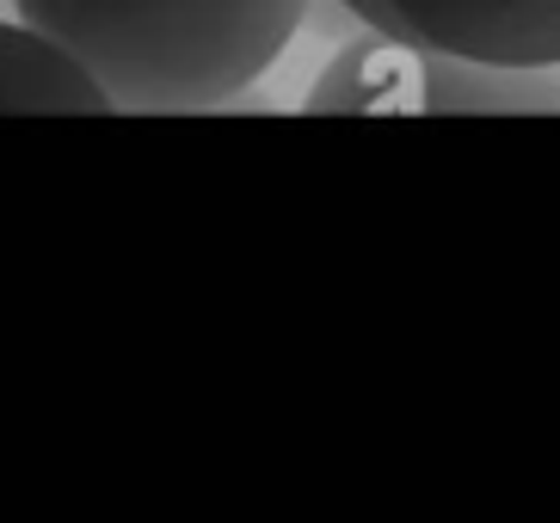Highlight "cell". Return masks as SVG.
I'll return each mask as SVG.
<instances>
[{"label":"cell","instance_id":"cell-1","mask_svg":"<svg viewBox=\"0 0 560 523\" xmlns=\"http://www.w3.org/2000/svg\"><path fill=\"white\" fill-rule=\"evenodd\" d=\"M93 74L105 112H215L278 62L308 0H13Z\"/></svg>","mask_w":560,"mask_h":523},{"label":"cell","instance_id":"cell-2","mask_svg":"<svg viewBox=\"0 0 560 523\" xmlns=\"http://www.w3.org/2000/svg\"><path fill=\"white\" fill-rule=\"evenodd\" d=\"M302 105L320 117H548L560 112V68L487 62L363 25Z\"/></svg>","mask_w":560,"mask_h":523},{"label":"cell","instance_id":"cell-3","mask_svg":"<svg viewBox=\"0 0 560 523\" xmlns=\"http://www.w3.org/2000/svg\"><path fill=\"white\" fill-rule=\"evenodd\" d=\"M400 37L487 62L560 68V0H382Z\"/></svg>","mask_w":560,"mask_h":523},{"label":"cell","instance_id":"cell-4","mask_svg":"<svg viewBox=\"0 0 560 523\" xmlns=\"http://www.w3.org/2000/svg\"><path fill=\"white\" fill-rule=\"evenodd\" d=\"M0 112H105V93L44 32L0 19Z\"/></svg>","mask_w":560,"mask_h":523},{"label":"cell","instance_id":"cell-5","mask_svg":"<svg viewBox=\"0 0 560 523\" xmlns=\"http://www.w3.org/2000/svg\"><path fill=\"white\" fill-rule=\"evenodd\" d=\"M339 7H346V13L358 19V25H376V32H395V25H388V13H382V0H339Z\"/></svg>","mask_w":560,"mask_h":523}]
</instances>
